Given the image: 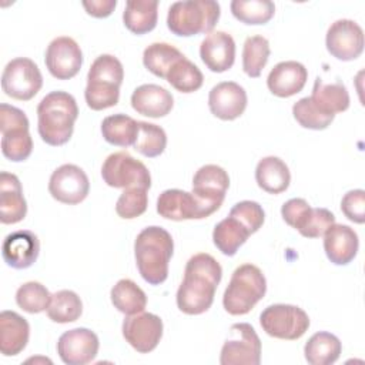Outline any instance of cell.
<instances>
[{
  "mask_svg": "<svg viewBox=\"0 0 365 365\" xmlns=\"http://www.w3.org/2000/svg\"><path fill=\"white\" fill-rule=\"evenodd\" d=\"M222 277L220 262L207 252L192 255L185 265L184 279L177 289V307L187 315H200L214 302L217 287Z\"/></svg>",
  "mask_w": 365,
  "mask_h": 365,
  "instance_id": "6da1fadb",
  "label": "cell"
},
{
  "mask_svg": "<svg viewBox=\"0 0 365 365\" xmlns=\"http://www.w3.org/2000/svg\"><path fill=\"white\" fill-rule=\"evenodd\" d=\"M77 117L76 98L66 91H51L37 106V131L46 144L63 145L71 138Z\"/></svg>",
  "mask_w": 365,
  "mask_h": 365,
  "instance_id": "7a4b0ae2",
  "label": "cell"
},
{
  "mask_svg": "<svg viewBox=\"0 0 365 365\" xmlns=\"http://www.w3.org/2000/svg\"><path fill=\"white\" fill-rule=\"evenodd\" d=\"M173 252L174 241L167 230L157 225L144 228L134 241V257L143 279L150 285L163 284Z\"/></svg>",
  "mask_w": 365,
  "mask_h": 365,
  "instance_id": "3957f363",
  "label": "cell"
},
{
  "mask_svg": "<svg viewBox=\"0 0 365 365\" xmlns=\"http://www.w3.org/2000/svg\"><path fill=\"white\" fill-rule=\"evenodd\" d=\"M124 78L121 61L111 54L98 56L87 74L84 98L87 106L94 110L114 107L120 100V86Z\"/></svg>",
  "mask_w": 365,
  "mask_h": 365,
  "instance_id": "277c9868",
  "label": "cell"
},
{
  "mask_svg": "<svg viewBox=\"0 0 365 365\" xmlns=\"http://www.w3.org/2000/svg\"><path fill=\"white\" fill-rule=\"evenodd\" d=\"M221 14L218 1L184 0L170 6L167 14L168 30L180 37L211 33Z\"/></svg>",
  "mask_w": 365,
  "mask_h": 365,
  "instance_id": "5b68a950",
  "label": "cell"
},
{
  "mask_svg": "<svg viewBox=\"0 0 365 365\" xmlns=\"http://www.w3.org/2000/svg\"><path fill=\"white\" fill-rule=\"evenodd\" d=\"M267 292V279L254 264L237 267L222 295V305L231 315L248 314Z\"/></svg>",
  "mask_w": 365,
  "mask_h": 365,
  "instance_id": "8992f818",
  "label": "cell"
},
{
  "mask_svg": "<svg viewBox=\"0 0 365 365\" xmlns=\"http://www.w3.org/2000/svg\"><path fill=\"white\" fill-rule=\"evenodd\" d=\"M29 125V118L23 110L6 103L0 104L1 153L7 160L20 163L30 157L33 140Z\"/></svg>",
  "mask_w": 365,
  "mask_h": 365,
  "instance_id": "52a82bcc",
  "label": "cell"
},
{
  "mask_svg": "<svg viewBox=\"0 0 365 365\" xmlns=\"http://www.w3.org/2000/svg\"><path fill=\"white\" fill-rule=\"evenodd\" d=\"M259 324L267 335L294 341L299 339L308 331L309 317L297 305L274 304L261 312Z\"/></svg>",
  "mask_w": 365,
  "mask_h": 365,
  "instance_id": "ba28073f",
  "label": "cell"
},
{
  "mask_svg": "<svg viewBox=\"0 0 365 365\" xmlns=\"http://www.w3.org/2000/svg\"><path fill=\"white\" fill-rule=\"evenodd\" d=\"M101 177L104 182L113 188L125 190L131 187H141L148 190L151 187L148 168L127 151L110 154L101 165Z\"/></svg>",
  "mask_w": 365,
  "mask_h": 365,
  "instance_id": "9c48e42d",
  "label": "cell"
},
{
  "mask_svg": "<svg viewBox=\"0 0 365 365\" xmlns=\"http://www.w3.org/2000/svg\"><path fill=\"white\" fill-rule=\"evenodd\" d=\"M43 86V76L38 66L27 57H17L9 61L1 74V88L6 96L29 101Z\"/></svg>",
  "mask_w": 365,
  "mask_h": 365,
  "instance_id": "30bf717a",
  "label": "cell"
},
{
  "mask_svg": "<svg viewBox=\"0 0 365 365\" xmlns=\"http://www.w3.org/2000/svg\"><path fill=\"white\" fill-rule=\"evenodd\" d=\"M261 362V339L252 325L234 324L230 338L224 342L220 355L221 365H258Z\"/></svg>",
  "mask_w": 365,
  "mask_h": 365,
  "instance_id": "8fae6325",
  "label": "cell"
},
{
  "mask_svg": "<svg viewBox=\"0 0 365 365\" xmlns=\"http://www.w3.org/2000/svg\"><path fill=\"white\" fill-rule=\"evenodd\" d=\"M90 181L83 168L76 164H63L56 168L48 181V192L58 202L76 205L86 200Z\"/></svg>",
  "mask_w": 365,
  "mask_h": 365,
  "instance_id": "7c38bea8",
  "label": "cell"
},
{
  "mask_svg": "<svg viewBox=\"0 0 365 365\" xmlns=\"http://www.w3.org/2000/svg\"><path fill=\"white\" fill-rule=\"evenodd\" d=\"M328 53L341 61H352L364 51V31L362 27L349 19L334 21L325 37Z\"/></svg>",
  "mask_w": 365,
  "mask_h": 365,
  "instance_id": "4fadbf2b",
  "label": "cell"
},
{
  "mask_svg": "<svg viewBox=\"0 0 365 365\" xmlns=\"http://www.w3.org/2000/svg\"><path fill=\"white\" fill-rule=\"evenodd\" d=\"M228 187L230 177L227 171L220 165L205 164L194 174L191 192L211 215L221 207Z\"/></svg>",
  "mask_w": 365,
  "mask_h": 365,
  "instance_id": "5bb4252c",
  "label": "cell"
},
{
  "mask_svg": "<svg viewBox=\"0 0 365 365\" xmlns=\"http://www.w3.org/2000/svg\"><path fill=\"white\" fill-rule=\"evenodd\" d=\"M48 73L57 80H70L81 68L83 53L77 41L67 36L50 41L44 57Z\"/></svg>",
  "mask_w": 365,
  "mask_h": 365,
  "instance_id": "9a60e30c",
  "label": "cell"
},
{
  "mask_svg": "<svg viewBox=\"0 0 365 365\" xmlns=\"http://www.w3.org/2000/svg\"><path fill=\"white\" fill-rule=\"evenodd\" d=\"M124 339L140 354L154 351L163 336V321L151 312L127 315L123 321Z\"/></svg>",
  "mask_w": 365,
  "mask_h": 365,
  "instance_id": "2e32d148",
  "label": "cell"
},
{
  "mask_svg": "<svg viewBox=\"0 0 365 365\" xmlns=\"http://www.w3.org/2000/svg\"><path fill=\"white\" fill-rule=\"evenodd\" d=\"M98 336L88 328H74L61 334L57 341V354L67 365L90 364L98 352Z\"/></svg>",
  "mask_w": 365,
  "mask_h": 365,
  "instance_id": "e0dca14e",
  "label": "cell"
},
{
  "mask_svg": "<svg viewBox=\"0 0 365 365\" xmlns=\"http://www.w3.org/2000/svg\"><path fill=\"white\" fill-rule=\"evenodd\" d=\"M157 212L173 221L202 220L210 217L200 200L192 194L178 188H170L160 194L157 200Z\"/></svg>",
  "mask_w": 365,
  "mask_h": 365,
  "instance_id": "ac0fdd59",
  "label": "cell"
},
{
  "mask_svg": "<svg viewBox=\"0 0 365 365\" xmlns=\"http://www.w3.org/2000/svg\"><path fill=\"white\" fill-rule=\"evenodd\" d=\"M247 93L235 81H221L208 94L211 114L224 121H231L242 115L247 108Z\"/></svg>",
  "mask_w": 365,
  "mask_h": 365,
  "instance_id": "d6986e66",
  "label": "cell"
},
{
  "mask_svg": "<svg viewBox=\"0 0 365 365\" xmlns=\"http://www.w3.org/2000/svg\"><path fill=\"white\" fill-rule=\"evenodd\" d=\"M38 252V238L29 230H19L9 234L1 245V255L4 262L14 269H24L31 267L37 261Z\"/></svg>",
  "mask_w": 365,
  "mask_h": 365,
  "instance_id": "ffe728a7",
  "label": "cell"
},
{
  "mask_svg": "<svg viewBox=\"0 0 365 365\" xmlns=\"http://www.w3.org/2000/svg\"><path fill=\"white\" fill-rule=\"evenodd\" d=\"M200 57L212 73H224L235 61V41L225 31H211L201 41Z\"/></svg>",
  "mask_w": 365,
  "mask_h": 365,
  "instance_id": "44dd1931",
  "label": "cell"
},
{
  "mask_svg": "<svg viewBox=\"0 0 365 365\" xmlns=\"http://www.w3.org/2000/svg\"><path fill=\"white\" fill-rule=\"evenodd\" d=\"M308 80V71L299 61H281L272 67L267 77L268 90L281 98L299 93Z\"/></svg>",
  "mask_w": 365,
  "mask_h": 365,
  "instance_id": "7402d4cb",
  "label": "cell"
},
{
  "mask_svg": "<svg viewBox=\"0 0 365 365\" xmlns=\"http://www.w3.org/2000/svg\"><path fill=\"white\" fill-rule=\"evenodd\" d=\"M358 247V235L349 225L332 224L324 234L325 254L335 265L349 264L356 257Z\"/></svg>",
  "mask_w": 365,
  "mask_h": 365,
  "instance_id": "603a6c76",
  "label": "cell"
},
{
  "mask_svg": "<svg viewBox=\"0 0 365 365\" xmlns=\"http://www.w3.org/2000/svg\"><path fill=\"white\" fill-rule=\"evenodd\" d=\"M27 214V202L17 175L0 173V221L1 224H17Z\"/></svg>",
  "mask_w": 365,
  "mask_h": 365,
  "instance_id": "cb8c5ba5",
  "label": "cell"
},
{
  "mask_svg": "<svg viewBox=\"0 0 365 365\" xmlns=\"http://www.w3.org/2000/svg\"><path fill=\"white\" fill-rule=\"evenodd\" d=\"M174 106L168 90L158 84H141L131 94V107L141 115L160 118L167 115Z\"/></svg>",
  "mask_w": 365,
  "mask_h": 365,
  "instance_id": "d4e9b609",
  "label": "cell"
},
{
  "mask_svg": "<svg viewBox=\"0 0 365 365\" xmlns=\"http://www.w3.org/2000/svg\"><path fill=\"white\" fill-rule=\"evenodd\" d=\"M30 325L14 311L0 314V351L4 356L19 355L29 342Z\"/></svg>",
  "mask_w": 365,
  "mask_h": 365,
  "instance_id": "484cf974",
  "label": "cell"
},
{
  "mask_svg": "<svg viewBox=\"0 0 365 365\" xmlns=\"http://www.w3.org/2000/svg\"><path fill=\"white\" fill-rule=\"evenodd\" d=\"M255 181L265 192L281 194L289 187L291 173L281 158L268 155L258 161L255 168Z\"/></svg>",
  "mask_w": 365,
  "mask_h": 365,
  "instance_id": "4316f807",
  "label": "cell"
},
{
  "mask_svg": "<svg viewBox=\"0 0 365 365\" xmlns=\"http://www.w3.org/2000/svg\"><path fill=\"white\" fill-rule=\"evenodd\" d=\"M312 104L324 114L334 115L349 107V94L344 84H325L319 77L315 78L312 93L309 96Z\"/></svg>",
  "mask_w": 365,
  "mask_h": 365,
  "instance_id": "83f0119b",
  "label": "cell"
},
{
  "mask_svg": "<svg viewBox=\"0 0 365 365\" xmlns=\"http://www.w3.org/2000/svg\"><path fill=\"white\" fill-rule=\"evenodd\" d=\"M157 0H128L123 11L124 26L134 34H145L157 26Z\"/></svg>",
  "mask_w": 365,
  "mask_h": 365,
  "instance_id": "f1b7e54d",
  "label": "cell"
},
{
  "mask_svg": "<svg viewBox=\"0 0 365 365\" xmlns=\"http://www.w3.org/2000/svg\"><path fill=\"white\" fill-rule=\"evenodd\" d=\"M342 351V344L331 332H315L304 346V355L311 365H331L334 364Z\"/></svg>",
  "mask_w": 365,
  "mask_h": 365,
  "instance_id": "f546056e",
  "label": "cell"
},
{
  "mask_svg": "<svg viewBox=\"0 0 365 365\" xmlns=\"http://www.w3.org/2000/svg\"><path fill=\"white\" fill-rule=\"evenodd\" d=\"M250 235L251 232L244 227L242 222H240L235 217L228 215L214 227L212 241L224 255L232 257Z\"/></svg>",
  "mask_w": 365,
  "mask_h": 365,
  "instance_id": "4dcf8cb0",
  "label": "cell"
},
{
  "mask_svg": "<svg viewBox=\"0 0 365 365\" xmlns=\"http://www.w3.org/2000/svg\"><path fill=\"white\" fill-rule=\"evenodd\" d=\"M101 134L108 144L117 147L134 145L138 134V121L125 114H113L103 120Z\"/></svg>",
  "mask_w": 365,
  "mask_h": 365,
  "instance_id": "1f68e13d",
  "label": "cell"
},
{
  "mask_svg": "<svg viewBox=\"0 0 365 365\" xmlns=\"http://www.w3.org/2000/svg\"><path fill=\"white\" fill-rule=\"evenodd\" d=\"M111 304L120 312L125 315H134L143 312L147 305V295L145 292L128 278L120 279L110 292Z\"/></svg>",
  "mask_w": 365,
  "mask_h": 365,
  "instance_id": "d6a6232c",
  "label": "cell"
},
{
  "mask_svg": "<svg viewBox=\"0 0 365 365\" xmlns=\"http://www.w3.org/2000/svg\"><path fill=\"white\" fill-rule=\"evenodd\" d=\"M184 54L168 43H153L145 47L143 53V64L144 67L160 78H165L170 68L178 61Z\"/></svg>",
  "mask_w": 365,
  "mask_h": 365,
  "instance_id": "836d02e7",
  "label": "cell"
},
{
  "mask_svg": "<svg viewBox=\"0 0 365 365\" xmlns=\"http://www.w3.org/2000/svg\"><path fill=\"white\" fill-rule=\"evenodd\" d=\"M83 314V302L71 289H61L51 295L47 315L53 322L68 324L77 321Z\"/></svg>",
  "mask_w": 365,
  "mask_h": 365,
  "instance_id": "e575fe53",
  "label": "cell"
},
{
  "mask_svg": "<svg viewBox=\"0 0 365 365\" xmlns=\"http://www.w3.org/2000/svg\"><path fill=\"white\" fill-rule=\"evenodd\" d=\"M269 41L264 36H250L244 41L242 47V70L251 77L257 78L261 76L262 68L267 66L269 58Z\"/></svg>",
  "mask_w": 365,
  "mask_h": 365,
  "instance_id": "d590c367",
  "label": "cell"
},
{
  "mask_svg": "<svg viewBox=\"0 0 365 365\" xmlns=\"http://www.w3.org/2000/svg\"><path fill=\"white\" fill-rule=\"evenodd\" d=\"M165 80L180 93H194L201 88L204 76L201 70L184 56L174 63L167 73Z\"/></svg>",
  "mask_w": 365,
  "mask_h": 365,
  "instance_id": "8d00e7d4",
  "label": "cell"
},
{
  "mask_svg": "<svg viewBox=\"0 0 365 365\" xmlns=\"http://www.w3.org/2000/svg\"><path fill=\"white\" fill-rule=\"evenodd\" d=\"M232 16L244 24H265L275 13V4L269 0H232Z\"/></svg>",
  "mask_w": 365,
  "mask_h": 365,
  "instance_id": "74e56055",
  "label": "cell"
},
{
  "mask_svg": "<svg viewBox=\"0 0 365 365\" xmlns=\"http://www.w3.org/2000/svg\"><path fill=\"white\" fill-rule=\"evenodd\" d=\"M133 147L148 158L158 157L167 147V134L164 128L157 124L138 121V134Z\"/></svg>",
  "mask_w": 365,
  "mask_h": 365,
  "instance_id": "f35d334b",
  "label": "cell"
},
{
  "mask_svg": "<svg viewBox=\"0 0 365 365\" xmlns=\"http://www.w3.org/2000/svg\"><path fill=\"white\" fill-rule=\"evenodd\" d=\"M16 302L23 311L29 314H38L47 311L51 302V294L43 284L29 281L19 287L16 292Z\"/></svg>",
  "mask_w": 365,
  "mask_h": 365,
  "instance_id": "ab89813d",
  "label": "cell"
},
{
  "mask_svg": "<svg viewBox=\"0 0 365 365\" xmlns=\"http://www.w3.org/2000/svg\"><path fill=\"white\" fill-rule=\"evenodd\" d=\"M332 224H335V215L329 210L309 207L294 228L305 238H319Z\"/></svg>",
  "mask_w": 365,
  "mask_h": 365,
  "instance_id": "60d3db41",
  "label": "cell"
},
{
  "mask_svg": "<svg viewBox=\"0 0 365 365\" xmlns=\"http://www.w3.org/2000/svg\"><path fill=\"white\" fill-rule=\"evenodd\" d=\"M145 188L131 187L125 188L117 200L115 212L124 220H133L143 215L148 207V195Z\"/></svg>",
  "mask_w": 365,
  "mask_h": 365,
  "instance_id": "b9f144b4",
  "label": "cell"
},
{
  "mask_svg": "<svg viewBox=\"0 0 365 365\" xmlns=\"http://www.w3.org/2000/svg\"><path fill=\"white\" fill-rule=\"evenodd\" d=\"M292 114L297 123L309 130H325L332 121L334 115H327L321 113L309 100V97L299 98L294 106H292Z\"/></svg>",
  "mask_w": 365,
  "mask_h": 365,
  "instance_id": "7bdbcfd3",
  "label": "cell"
},
{
  "mask_svg": "<svg viewBox=\"0 0 365 365\" xmlns=\"http://www.w3.org/2000/svg\"><path fill=\"white\" fill-rule=\"evenodd\" d=\"M231 217H235L240 222L244 224V227L251 232H257L265 220V212L262 210V207L255 202V201H250V200H244L237 202L231 211H230Z\"/></svg>",
  "mask_w": 365,
  "mask_h": 365,
  "instance_id": "ee69618b",
  "label": "cell"
},
{
  "mask_svg": "<svg viewBox=\"0 0 365 365\" xmlns=\"http://www.w3.org/2000/svg\"><path fill=\"white\" fill-rule=\"evenodd\" d=\"M341 210L344 215L356 224H364L365 221V191L351 190L348 191L341 201Z\"/></svg>",
  "mask_w": 365,
  "mask_h": 365,
  "instance_id": "f6af8a7d",
  "label": "cell"
},
{
  "mask_svg": "<svg viewBox=\"0 0 365 365\" xmlns=\"http://www.w3.org/2000/svg\"><path fill=\"white\" fill-rule=\"evenodd\" d=\"M309 207L311 205L304 198H291L281 207V215L284 221L294 228Z\"/></svg>",
  "mask_w": 365,
  "mask_h": 365,
  "instance_id": "bcb514c9",
  "label": "cell"
},
{
  "mask_svg": "<svg viewBox=\"0 0 365 365\" xmlns=\"http://www.w3.org/2000/svg\"><path fill=\"white\" fill-rule=\"evenodd\" d=\"M117 6V0H91V1H83V7L86 11L97 19L108 17L113 10Z\"/></svg>",
  "mask_w": 365,
  "mask_h": 365,
  "instance_id": "7dc6e473",
  "label": "cell"
}]
</instances>
